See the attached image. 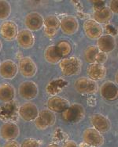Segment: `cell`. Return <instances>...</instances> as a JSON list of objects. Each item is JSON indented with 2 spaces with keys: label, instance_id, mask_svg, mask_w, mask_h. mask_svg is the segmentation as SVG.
Masks as SVG:
<instances>
[{
  "label": "cell",
  "instance_id": "obj_1",
  "mask_svg": "<svg viewBox=\"0 0 118 147\" xmlns=\"http://www.w3.org/2000/svg\"><path fill=\"white\" fill-rule=\"evenodd\" d=\"M59 67L65 76L77 75L81 72L82 63L80 59L75 57L63 58L59 62Z\"/></svg>",
  "mask_w": 118,
  "mask_h": 147
},
{
  "label": "cell",
  "instance_id": "obj_2",
  "mask_svg": "<svg viewBox=\"0 0 118 147\" xmlns=\"http://www.w3.org/2000/svg\"><path fill=\"white\" fill-rule=\"evenodd\" d=\"M85 116V110L82 105L79 103L70 104L69 107L62 112V118L69 123H79Z\"/></svg>",
  "mask_w": 118,
  "mask_h": 147
},
{
  "label": "cell",
  "instance_id": "obj_3",
  "mask_svg": "<svg viewBox=\"0 0 118 147\" xmlns=\"http://www.w3.org/2000/svg\"><path fill=\"white\" fill-rule=\"evenodd\" d=\"M56 122V116L49 109H43L39 111L37 117L35 120V125L39 130H46L52 127Z\"/></svg>",
  "mask_w": 118,
  "mask_h": 147
},
{
  "label": "cell",
  "instance_id": "obj_4",
  "mask_svg": "<svg viewBox=\"0 0 118 147\" xmlns=\"http://www.w3.org/2000/svg\"><path fill=\"white\" fill-rule=\"evenodd\" d=\"M75 90L80 94L91 95L98 91V84L97 82L90 79L89 78L81 77L74 83Z\"/></svg>",
  "mask_w": 118,
  "mask_h": 147
},
{
  "label": "cell",
  "instance_id": "obj_5",
  "mask_svg": "<svg viewBox=\"0 0 118 147\" xmlns=\"http://www.w3.org/2000/svg\"><path fill=\"white\" fill-rule=\"evenodd\" d=\"M84 59L89 64L91 63H98L103 65L107 61L108 56L106 53H102L95 45H89L85 49L84 53Z\"/></svg>",
  "mask_w": 118,
  "mask_h": 147
},
{
  "label": "cell",
  "instance_id": "obj_6",
  "mask_svg": "<svg viewBox=\"0 0 118 147\" xmlns=\"http://www.w3.org/2000/svg\"><path fill=\"white\" fill-rule=\"evenodd\" d=\"M19 95L25 100H32L36 98L39 94V88L36 83L32 81L22 82L18 88Z\"/></svg>",
  "mask_w": 118,
  "mask_h": 147
},
{
  "label": "cell",
  "instance_id": "obj_7",
  "mask_svg": "<svg viewBox=\"0 0 118 147\" xmlns=\"http://www.w3.org/2000/svg\"><path fill=\"white\" fill-rule=\"evenodd\" d=\"M18 31V26L12 20H5L0 25V35L7 42L16 39Z\"/></svg>",
  "mask_w": 118,
  "mask_h": 147
},
{
  "label": "cell",
  "instance_id": "obj_8",
  "mask_svg": "<svg viewBox=\"0 0 118 147\" xmlns=\"http://www.w3.org/2000/svg\"><path fill=\"white\" fill-rule=\"evenodd\" d=\"M18 71L21 75L27 78L34 77L37 72V66L32 58L25 57L21 58L18 63Z\"/></svg>",
  "mask_w": 118,
  "mask_h": 147
},
{
  "label": "cell",
  "instance_id": "obj_9",
  "mask_svg": "<svg viewBox=\"0 0 118 147\" xmlns=\"http://www.w3.org/2000/svg\"><path fill=\"white\" fill-rule=\"evenodd\" d=\"M84 31L86 36L90 39L96 40L103 34L102 26L93 19H88L84 23Z\"/></svg>",
  "mask_w": 118,
  "mask_h": 147
},
{
  "label": "cell",
  "instance_id": "obj_10",
  "mask_svg": "<svg viewBox=\"0 0 118 147\" xmlns=\"http://www.w3.org/2000/svg\"><path fill=\"white\" fill-rule=\"evenodd\" d=\"M83 140L86 144L91 146L100 147L104 144V137L102 133L91 127H88L84 130Z\"/></svg>",
  "mask_w": 118,
  "mask_h": 147
},
{
  "label": "cell",
  "instance_id": "obj_11",
  "mask_svg": "<svg viewBox=\"0 0 118 147\" xmlns=\"http://www.w3.org/2000/svg\"><path fill=\"white\" fill-rule=\"evenodd\" d=\"M39 109L37 106L33 102H29L21 105L18 110V113L20 118L25 121H35L39 114Z\"/></svg>",
  "mask_w": 118,
  "mask_h": 147
},
{
  "label": "cell",
  "instance_id": "obj_12",
  "mask_svg": "<svg viewBox=\"0 0 118 147\" xmlns=\"http://www.w3.org/2000/svg\"><path fill=\"white\" fill-rule=\"evenodd\" d=\"M60 29L66 35H72L79 30V21L74 16H67L60 20Z\"/></svg>",
  "mask_w": 118,
  "mask_h": 147
},
{
  "label": "cell",
  "instance_id": "obj_13",
  "mask_svg": "<svg viewBox=\"0 0 118 147\" xmlns=\"http://www.w3.org/2000/svg\"><path fill=\"white\" fill-rule=\"evenodd\" d=\"M43 16L37 12H31L27 14L25 18V24L30 31H36L43 27Z\"/></svg>",
  "mask_w": 118,
  "mask_h": 147
},
{
  "label": "cell",
  "instance_id": "obj_14",
  "mask_svg": "<svg viewBox=\"0 0 118 147\" xmlns=\"http://www.w3.org/2000/svg\"><path fill=\"white\" fill-rule=\"evenodd\" d=\"M91 123L95 130L100 133L108 132L111 129V122L107 117L100 113H95L91 117Z\"/></svg>",
  "mask_w": 118,
  "mask_h": 147
},
{
  "label": "cell",
  "instance_id": "obj_15",
  "mask_svg": "<svg viewBox=\"0 0 118 147\" xmlns=\"http://www.w3.org/2000/svg\"><path fill=\"white\" fill-rule=\"evenodd\" d=\"M20 135V129L13 122H6L0 127V136L6 141L15 140Z\"/></svg>",
  "mask_w": 118,
  "mask_h": 147
},
{
  "label": "cell",
  "instance_id": "obj_16",
  "mask_svg": "<svg viewBox=\"0 0 118 147\" xmlns=\"http://www.w3.org/2000/svg\"><path fill=\"white\" fill-rule=\"evenodd\" d=\"M44 34L48 38H52L57 34L60 28V20L55 15H49L43 21Z\"/></svg>",
  "mask_w": 118,
  "mask_h": 147
},
{
  "label": "cell",
  "instance_id": "obj_17",
  "mask_svg": "<svg viewBox=\"0 0 118 147\" xmlns=\"http://www.w3.org/2000/svg\"><path fill=\"white\" fill-rule=\"evenodd\" d=\"M98 89L100 92V95L103 99L108 101H113L117 99L118 88L117 83L108 81L104 82Z\"/></svg>",
  "mask_w": 118,
  "mask_h": 147
},
{
  "label": "cell",
  "instance_id": "obj_18",
  "mask_svg": "<svg viewBox=\"0 0 118 147\" xmlns=\"http://www.w3.org/2000/svg\"><path fill=\"white\" fill-rule=\"evenodd\" d=\"M18 73V66L10 59L0 63V76L4 79H13Z\"/></svg>",
  "mask_w": 118,
  "mask_h": 147
},
{
  "label": "cell",
  "instance_id": "obj_19",
  "mask_svg": "<svg viewBox=\"0 0 118 147\" xmlns=\"http://www.w3.org/2000/svg\"><path fill=\"white\" fill-rule=\"evenodd\" d=\"M70 106V102L63 97L52 96L47 102V107L54 113H62Z\"/></svg>",
  "mask_w": 118,
  "mask_h": 147
},
{
  "label": "cell",
  "instance_id": "obj_20",
  "mask_svg": "<svg viewBox=\"0 0 118 147\" xmlns=\"http://www.w3.org/2000/svg\"><path fill=\"white\" fill-rule=\"evenodd\" d=\"M96 46L102 53H110L116 48V39L114 37L110 34H102L97 39Z\"/></svg>",
  "mask_w": 118,
  "mask_h": 147
},
{
  "label": "cell",
  "instance_id": "obj_21",
  "mask_svg": "<svg viewBox=\"0 0 118 147\" xmlns=\"http://www.w3.org/2000/svg\"><path fill=\"white\" fill-rule=\"evenodd\" d=\"M16 39L18 45L25 49H31L35 44V38L32 31L28 29H22L18 31Z\"/></svg>",
  "mask_w": 118,
  "mask_h": 147
},
{
  "label": "cell",
  "instance_id": "obj_22",
  "mask_svg": "<svg viewBox=\"0 0 118 147\" xmlns=\"http://www.w3.org/2000/svg\"><path fill=\"white\" fill-rule=\"evenodd\" d=\"M87 74L90 79L95 82L102 80L106 76V69L102 64L91 63L87 68Z\"/></svg>",
  "mask_w": 118,
  "mask_h": 147
},
{
  "label": "cell",
  "instance_id": "obj_23",
  "mask_svg": "<svg viewBox=\"0 0 118 147\" xmlns=\"http://www.w3.org/2000/svg\"><path fill=\"white\" fill-rule=\"evenodd\" d=\"M44 57L47 62L53 64L58 63L61 59H63L56 45H50L46 47L44 51Z\"/></svg>",
  "mask_w": 118,
  "mask_h": 147
},
{
  "label": "cell",
  "instance_id": "obj_24",
  "mask_svg": "<svg viewBox=\"0 0 118 147\" xmlns=\"http://www.w3.org/2000/svg\"><path fill=\"white\" fill-rule=\"evenodd\" d=\"M93 20L98 24H106L109 23L113 18L112 12L109 7H102L96 9L93 13Z\"/></svg>",
  "mask_w": 118,
  "mask_h": 147
},
{
  "label": "cell",
  "instance_id": "obj_25",
  "mask_svg": "<svg viewBox=\"0 0 118 147\" xmlns=\"http://www.w3.org/2000/svg\"><path fill=\"white\" fill-rule=\"evenodd\" d=\"M15 97V88L9 83H3L0 85V101L9 102Z\"/></svg>",
  "mask_w": 118,
  "mask_h": 147
},
{
  "label": "cell",
  "instance_id": "obj_26",
  "mask_svg": "<svg viewBox=\"0 0 118 147\" xmlns=\"http://www.w3.org/2000/svg\"><path fill=\"white\" fill-rule=\"evenodd\" d=\"M11 13V6L7 1L0 0V20H6Z\"/></svg>",
  "mask_w": 118,
  "mask_h": 147
},
{
  "label": "cell",
  "instance_id": "obj_27",
  "mask_svg": "<svg viewBox=\"0 0 118 147\" xmlns=\"http://www.w3.org/2000/svg\"><path fill=\"white\" fill-rule=\"evenodd\" d=\"M56 45L58 47V51L63 58L64 57L65 58V57H67L72 52V45L67 41H65V40L61 41Z\"/></svg>",
  "mask_w": 118,
  "mask_h": 147
},
{
  "label": "cell",
  "instance_id": "obj_28",
  "mask_svg": "<svg viewBox=\"0 0 118 147\" xmlns=\"http://www.w3.org/2000/svg\"><path fill=\"white\" fill-rule=\"evenodd\" d=\"M20 147H40V145L36 139H27L22 142Z\"/></svg>",
  "mask_w": 118,
  "mask_h": 147
},
{
  "label": "cell",
  "instance_id": "obj_29",
  "mask_svg": "<svg viewBox=\"0 0 118 147\" xmlns=\"http://www.w3.org/2000/svg\"><path fill=\"white\" fill-rule=\"evenodd\" d=\"M117 5H118V1L117 0H113L110 2V11L112 12V13H115V14H117L118 13V8H117Z\"/></svg>",
  "mask_w": 118,
  "mask_h": 147
},
{
  "label": "cell",
  "instance_id": "obj_30",
  "mask_svg": "<svg viewBox=\"0 0 118 147\" xmlns=\"http://www.w3.org/2000/svg\"><path fill=\"white\" fill-rule=\"evenodd\" d=\"M3 147H20V145L15 140H11V141H7L3 145Z\"/></svg>",
  "mask_w": 118,
  "mask_h": 147
},
{
  "label": "cell",
  "instance_id": "obj_31",
  "mask_svg": "<svg viewBox=\"0 0 118 147\" xmlns=\"http://www.w3.org/2000/svg\"><path fill=\"white\" fill-rule=\"evenodd\" d=\"M63 147H79V146H78V144L75 141L70 140V141L66 142L64 144Z\"/></svg>",
  "mask_w": 118,
  "mask_h": 147
},
{
  "label": "cell",
  "instance_id": "obj_32",
  "mask_svg": "<svg viewBox=\"0 0 118 147\" xmlns=\"http://www.w3.org/2000/svg\"><path fill=\"white\" fill-rule=\"evenodd\" d=\"M46 147H61L59 145H57V144H50L48 145Z\"/></svg>",
  "mask_w": 118,
  "mask_h": 147
},
{
  "label": "cell",
  "instance_id": "obj_33",
  "mask_svg": "<svg viewBox=\"0 0 118 147\" xmlns=\"http://www.w3.org/2000/svg\"><path fill=\"white\" fill-rule=\"evenodd\" d=\"M2 47H3V44H2V42L0 41V51H1V49H2Z\"/></svg>",
  "mask_w": 118,
  "mask_h": 147
}]
</instances>
